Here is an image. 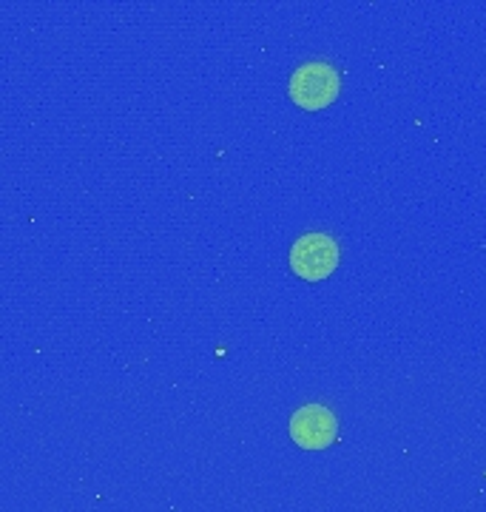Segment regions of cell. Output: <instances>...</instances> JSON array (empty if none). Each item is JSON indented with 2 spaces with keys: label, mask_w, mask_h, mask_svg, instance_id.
Here are the masks:
<instances>
[{
  "label": "cell",
  "mask_w": 486,
  "mask_h": 512,
  "mask_svg": "<svg viewBox=\"0 0 486 512\" xmlns=\"http://www.w3.org/2000/svg\"><path fill=\"white\" fill-rule=\"evenodd\" d=\"M290 97L307 111L324 109L339 97V72L330 63H305L290 77Z\"/></svg>",
  "instance_id": "obj_1"
},
{
  "label": "cell",
  "mask_w": 486,
  "mask_h": 512,
  "mask_svg": "<svg viewBox=\"0 0 486 512\" xmlns=\"http://www.w3.org/2000/svg\"><path fill=\"white\" fill-rule=\"evenodd\" d=\"M336 265H339V245L327 234H305L290 248V268L307 282H319L324 276H330L336 271Z\"/></svg>",
  "instance_id": "obj_2"
},
{
  "label": "cell",
  "mask_w": 486,
  "mask_h": 512,
  "mask_svg": "<svg viewBox=\"0 0 486 512\" xmlns=\"http://www.w3.org/2000/svg\"><path fill=\"white\" fill-rule=\"evenodd\" d=\"M336 433H339V421L333 410L322 404H305L290 416V439L302 450H324L327 444L336 441Z\"/></svg>",
  "instance_id": "obj_3"
}]
</instances>
